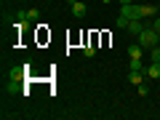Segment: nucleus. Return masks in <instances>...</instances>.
I'll list each match as a JSON object with an SVG mask.
<instances>
[{
	"instance_id": "15",
	"label": "nucleus",
	"mask_w": 160,
	"mask_h": 120,
	"mask_svg": "<svg viewBox=\"0 0 160 120\" xmlns=\"http://www.w3.org/2000/svg\"><path fill=\"white\" fill-rule=\"evenodd\" d=\"M83 53L91 59V56H96V48H93V46H86V48H83Z\"/></svg>"
},
{
	"instance_id": "20",
	"label": "nucleus",
	"mask_w": 160,
	"mask_h": 120,
	"mask_svg": "<svg viewBox=\"0 0 160 120\" xmlns=\"http://www.w3.org/2000/svg\"><path fill=\"white\" fill-rule=\"evenodd\" d=\"M133 3H144V0H133Z\"/></svg>"
},
{
	"instance_id": "8",
	"label": "nucleus",
	"mask_w": 160,
	"mask_h": 120,
	"mask_svg": "<svg viewBox=\"0 0 160 120\" xmlns=\"http://www.w3.org/2000/svg\"><path fill=\"white\" fill-rule=\"evenodd\" d=\"M142 53H144V48L139 46V43H136V46H131V48H128V56H131V59H142Z\"/></svg>"
},
{
	"instance_id": "1",
	"label": "nucleus",
	"mask_w": 160,
	"mask_h": 120,
	"mask_svg": "<svg viewBox=\"0 0 160 120\" xmlns=\"http://www.w3.org/2000/svg\"><path fill=\"white\" fill-rule=\"evenodd\" d=\"M136 43L142 48H152V46H158V43H160V32H155V27H149V24H147V27L136 35Z\"/></svg>"
},
{
	"instance_id": "3",
	"label": "nucleus",
	"mask_w": 160,
	"mask_h": 120,
	"mask_svg": "<svg viewBox=\"0 0 160 120\" xmlns=\"http://www.w3.org/2000/svg\"><path fill=\"white\" fill-rule=\"evenodd\" d=\"M69 8H72V16L75 19L86 16V3H83V0H69Z\"/></svg>"
},
{
	"instance_id": "11",
	"label": "nucleus",
	"mask_w": 160,
	"mask_h": 120,
	"mask_svg": "<svg viewBox=\"0 0 160 120\" xmlns=\"http://www.w3.org/2000/svg\"><path fill=\"white\" fill-rule=\"evenodd\" d=\"M128 69H142V72H144V62H142V59H131Z\"/></svg>"
},
{
	"instance_id": "19",
	"label": "nucleus",
	"mask_w": 160,
	"mask_h": 120,
	"mask_svg": "<svg viewBox=\"0 0 160 120\" xmlns=\"http://www.w3.org/2000/svg\"><path fill=\"white\" fill-rule=\"evenodd\" d=\"M126 3H133V0H120V6H126Z\"/></svg>"
},
{
	"instance_id": "7",
	"label": "nucleus",
	"mask_w": 160,
	"mask_h": 120,
	"mask_svg": "<svg viewBox=\"0 0 160 120\" xmlns=\"http://www.w3.org/2000/svg\"><path fill=\"white\" fill-rule=\"evenodd\" d=\"M24 75H27V67H11V72H8V80H19V83H22Z\"/></svg>"
},
{
	"instance_id": "2",
	"label": "nucleus",
	"mask_w": 160,
	"mask_h": 120,
	"mask_svg": "<svg viewBox=\"0 0 160 120\" xmlns=\"http://www.w3.org/2000/svg\"><path fill=\"white\" fill-rule=\"evenodd\" d=\"M120 16H126L128 22L131 19H144V6L142 3H126V6H120Z\"/></svg>"
},
{
	"instance_id": "6",
	"label": "nucleus",
	"mask_w": 160,
	"mask_h": 120,
	"mask_svg": "<svg viewBox=\"0 0 160 120\" xmlns=\"http://www.w3.org/2000/svg\"><path fill=\"white\" fill-rule=\"evenodd\" d=\"M144 78H147V75H144L142 69H131V72H128V83H131V86H139V83H144Z\"/></svg>"
},
{
	"instance_id": "18",
	"label": "nucleus",
	"mask_w": 160,
	"mask_h": 120,
	"mask_svg": "<svg viewBox=\"0 0 160 120\" xmlns=\"http://www.w3.org/2000/svg\"><path fill=\"white\" fill-rule=\"evenodd\" d=\"M149 27H155V32H160V16H155V22L149 24Z\"/></svg>"
},
{
	"instance_id": "16",
	"label": "nucleus",
	"mask_w": 160,
	"mask_h": 120,
	"mask_svg": "<svg viewBox=\"0 0 160 120\" xmlns=\"http://www.w3.org/2000/svg\"><path fill=\"white\" fill-rule=\"evenodd\" d=\"M149 51H152V62H160V48H158V46H152Z\"/></svg>"
},
{
	"instance_id": "9",
	"label": "nucleus",
	"mask_w": 160,
	"mask_h": 120,
	"mask_svg": "<svg viewBox=\"0 0 160 120\" xmlns=\"http://www.w3.org/2000/svg\"><path fill=\"white\" fill-rule=\"evenodd\" d=\"M158 16V6H144V19H155Z\"/></svg>"
},
{
	"instance_id": "14",
	"label": "nucleus",
	"mask_w": 160,
	"mask_h": 120,
	"mask_svg": "<svg viewBox=\"0 0 160 120\" xmlns=\"http://www.w3.org/2000/svg\"><path fill=\"white\" fill-rule=\"evenodd\" d=\"M13 19H16V22H29V19H27V11H16V13H13Z\"/></svg>"
},
{
	"instance_id": "17",
	"label": "nucleus",
	"mask_w": 160,
	"mask_h": 120,
	"mask_svg": "<svg viewBox=\"0 0 160 120\" xmlns=\"http://www.w3.org/2000/svg\"><path fill=\"white\" fill-rule=\"evenodd\" d=\"M115 24H118V27H123V29H126V27H128V19H126V16H118V22H115Z\"/></svg>"
},
{
	"instance_id": "12",
	"label": "nucleus",
	"mask_w": 160,
	"mask_h": 120,
	"mask_svg": "<svg viewBox=\"0 0 160 120\" xmlns=\"http://www.w3.org/2000/svg\"><path fill=\"white\" fill-rule=\"evenodd\" d=\"M27 19H29V22H38V19H40V11H38V8H29V11H27Z\"/></svg>"
},
{
	"instance_id": "5",
	"label": "nucleus",
	"mask_w": 160,
	"mask_h": 120,
	"mask_svg": "<svg viewBox=\"0 0 160 120\" xmlns=\"http://www.w3.org/2000/svg\"><path fill=\"white\" fill-rule=\"evenodd\" d=\"M144 27H147V24H144V19H131L126 29H128V32H131V35H139V32H142Z\"/></svg>"
},
{
	"instance_id": "13",
	"label": "nucleus",
	"mask_w": 160,
	"mask_h": 120,
	"mask_svg": "<svg viewBox=\"0 0 160 120\" xmlns=\"http://www.w3.org/2000/svg\"><path fill=\"white\" fill-rule=\"evenodd\" d=\"M136 93H139V96H147V93H149V86H147V83H139V86H136Z\"/></svg>"
},
{
	"instance_id": "4",
	"label": "nucleus",
	"mask_w": 160,
	"mask_h": 120,
	"mask_svg": "<svg viewBox=\"0 0 160 120\" xmlns=\"http://www.w3.org/2000/svg\"><path fill=\"white\" fill-rule=\"evenodd\" d=\"M144 75L149 80H160V62H149V67L144 69Z\"/></svg>"
},
{
	"instance_id": "10",
	"label": "nucleus",
	"mask_w": 160,
	"mask_h": 120,
	"mask_svg": "<svg viewBox=\"0 0 160 120\" xmlns=\"http://www.w3.org/2000/svg\"><path fill=\"white\" fill-rule=\"evenodd\" d=\"M6 93H19V80H8V86H6Z\"/></svg>"
}]
</instances>
